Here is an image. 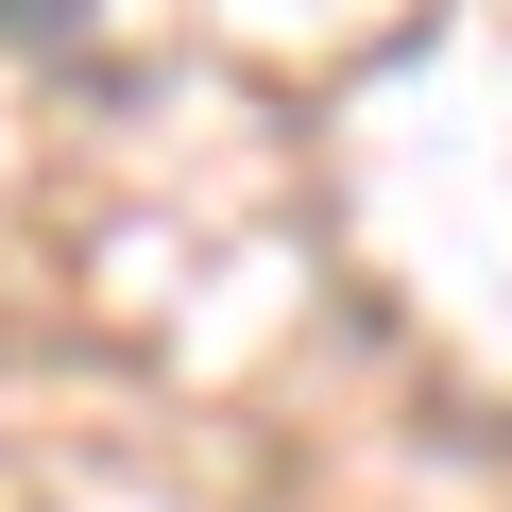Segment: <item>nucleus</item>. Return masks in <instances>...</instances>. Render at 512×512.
<instances>
[{"instance_id":"f257e3e1","label":"nucleus","mask_w":512,"mask_h":512,"mask_svg":"<svg viewBox=\"0 0 512 512\" xmlns=\"http://www.w3.org/2000/svg\"><path fill=\"white\" fill-rule=\"evenodd\" d=\"M86 18V0H0V35H69Z\"/></svg>"}]
</instances>
